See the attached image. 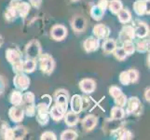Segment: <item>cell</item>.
<instances>
[{
    "instance_id": "38",
    "label": "cell",
    "mask_w": 150,
    "mask_h": 140,
    "mask_svg": "<svg viewBox=\"0 0 150 140\" xmlns=\"http://www.w3.org/2000/svg\"><path fill=\"white\" fill-rule=\"evenodd\" d=\"M120 82L122 85H125V86H128L131 84V80H130V76H129L128 71H122L120 73Z\"/></svg>"
},
{
    "instance_id": "11",
    "label": "cell",
    "mask_w": 150,
    "mask_h": 140,
    "mask_svg": "<svg viewBox=\"0 0 150 140\" xmlns=\"http://www.w3.org/2000/svg\"><path fill=\"white\" fill-rule=\"evenodd\" d=\"M150 0H136L133 3V10L138 16L149 15L150 13Z\"/></svg>"
},
{
    "instance_id": "13",
    "label": "cell",
    "mask_w": 150,
    "mask_h": 140,
    "mask_svg": "<svg viewBox=\"0 0 150 140\" xmlns=\"http://www.w3.org/2000/svg\"><path fill=\"white\" fill-rule=\"evenodd\" d=\"M92 33H93L94 37L97 38L98 39L105 40L109 38L111 31L107 25L103 24V23H99V24H96L93 27V29H92Z\"/></svg>"
},
{
    "instance_id": "34",
    "label": "cell",
    "mask_w": 150,
    "mask_h": 140,
    "mask_svg": "<svg viewBox=\"0 0 150 140\" xmlns=\"http://www.w3.org/2000/svg\"><path fill=\"white\" fill-rule=\"evenodd\" d=\"M17 15H18L17 10L15 9L13 7L8 6L6 9V11H5V19H6L9 23L13 22V21L16 20Z\"/></svg>"
},
{
    "instance_id": "10",
    "label": "cell",
    "mask_w": 150,
    "mask_h": 140,
    "mask_svg": "<svg viewBox=\"0 0 150 140\" xmlns=\"http://www.w3.org/2000/svg\"><path fill=\"white\" fill-rule=\"evenodd\" d=\"M9 6L13 7L16 9L18 15H20V16L23 18H25L27 16V14L29 13L30 9H31L30 4L23 1V0H11Z\"/></svg>"
},
{
    "instance_id": "37",
    "label": "cell",
    "mask_w": 150,
    "mask_h": 140,
    "mask_svg": "<svg viewBox=\"0 0 150 140\" xmlns=\"http://www.w3.org/2000/svg\"><path fill=\"white\" fill-rule=\"evenodd\" d=\"M113 55L115 56V58L117 59V60H118V61H123V60H125L126 59V57L128 56L127 54H126V53L124 51V50H123V48L122 47H120V48H117L114 50V51H113Z\"/></svg>"
},
{
    "instance_id": "14",
    "label": "cell",
    "mask_w": 150,
    "mask_h": 140,
    "mask_svg": "<svg viewBox=\"0 0 150 140\" xmlns=\"http://www.w3.org/2000/svg\"><path fill=\"white\" fill-rule=\"evenodd\" d=\"M50 36L56 41L64 40L67 36V29L63 24H55L50 30Z\"/></svg>"
},
{
    "instance_id": "25",
    "label": "cell",
    "mask_w": 150,
    "mask_h": 140,
    "mask_svg": "<svg viewBox=\"0 0 150 140\" xmlns=\"http://www.w3.org/2000/svg\"><path fill=\"white\" fill-rule=\"evenodd\" d=\"M64 116H65L64 117V122L67 126L73 127V126L76 125V123L79 122V115H77V113H76L74 111L65 112Z\"/></svg>"
},
{
    "instance_id": "40",
    "label": "cell",
    "mask_w": 150,
    "mask_h": 140,
    "mask_svg": "<svg viewBox=\"0 0 150 140\" xmlns=\"http://www.w3.org/2000/svg\"><path fill=\"white\" fill-rule=\"evenodd\" d=\"M40 139H42V140H56L57 136L53 132L47 131V132H44L42 134H41Z\"/></svg>"
},
{
    "instance_id": "27",
    "label": "cell",
    "mask_w": 150,
    "mask_h": 140,
    "mask_svg": "<svg viewBox=\"0 0 150 140\" xmlns=\"http://www.w3.org/2000/svg\"><path fill=\"white\" fill-rule=\"evenodd\" d=\"M35 67H37V63L34 59L27 58L23 62V72H25V73H32L35 70Z\"/></svg>"
},
{
    "instance_id": "2",
    "label": "cell",
    "mask_w": 150,
    "mask_h": 140,
    "mask_svg": "<svg viewBox=\"0 0 150 140\" xmlns=\"http://www.w3.org/2000/svg\"><path fill=\"white\" fill-rule=\"evenodd\" d=\"M24 114L28 117H34L35 115V95L31 92H26L23 95L22 105Z\"/></svg>"
},
{
    "instance_id": "45",
    "label": "cell",
    "mask_w": 150,
    "mask_h": 140,
    "mask_svg": "<svg viewBox=\"0 0 150 140\" xmlns=\"http://www.w3.org/2000/svg\"><path fill=\"white\" fill-rule=\"evenodd\" d=\"M41 2H42V0H30L31 5L35 8H39L41 5Z\"/></svg>"
},
{
    "instance_id": "41",
    "label": "cell",
    "mask_w": 150,
    "mask_h": 140,
    "mask_svg": "<svg viewBox=\"0 0 150 140\" xmlns=\"http://www.w3.org/2000/svg\"><path fill=\"white\" fill-rule=\"evenodd\" d=\"M128 73H129V76H130L131 83H135V82H137L139 79V73L137 70L130 69V70H128Z\"/></svg>"
},
{
    "instance_id": "8",
    "label": "cell",
    "mask_w": 150,
    "mask_h": 140,
    "mask_svg": "<svg viewBox=\"0 0 150 140\" xmlns=\"http://www.w3.org/2000/svg\"><path fill=\"white\" fill-rule=\"evenodd\" d=\"M13 84L21 92L26 91L30 86V79L27 75L23 74V72L16 73V76L13 79Z\"/></svg>"
},
{
    "instance_id": "21",
    "label": "cell",
    "mask_w": 150,
    "mask_h": 140,
    "mask_svg": "<svg viewBox=\"0 0 150 140\" xmlns=\"http://www.w3.org/2000/svg\"><path fill=\"white\" fill-rule=\"evenodd\" d=\"M97 118L94 115H88L82 120V127L85 129V131L89 132L93 130L97 125Z\"/></svg>"
},
{
    "instance_id": "4",
    "label": "cell",
    "mask_w": 150,
    "mask_h": 140,
    "mask_svg": "<svg viewBox=\"0 0 150 140\" xmlns=\"http://www.w3.org/2000/svg\"><path fill=\"white\" fill-rule=\"evenodd\" d=\"M50 104L39 103L35 106V113H37V121L40 125H46L50 121Z\"/></svg>"
},
{
    "instance_id": "5",
    "label": "cell",
    "mask_w": 150,
    "mask_h": 140,
    "mask_svg": "<svg viewBox=\"0 0 150 140\" xmlns=\"http://www.w3.org/2000/svg\"><path fill=\"white\" fill-rule=\"evenodd\" d=\"M109 0H99L97 5L92 6L91 9V16L95 21H101L108 8Z\"/></svg>"
},
{
    "instance_id": "15",
    "label": "cell",
    "mask_w": 150,
    "mask_h": 140,
    "mask_svg": "<svg viewBox=\"0 0 150 140\" xmlns=\"http://www.w3.org/2000/svg\"><path fill=\"white\" fill-rule=\"evenodd\" d=\"M71 26L75 32L81 33L86 29L87 21L83 16H81V15H76V16L73 17V19L71 21Z\"/></svg>"
},
{
    "instance_id": "35",
    "label": "cell",
    "mask_w": 150,
    "mask_h": 140,
    "mask_svg": "<svg viewBox=\"0 0 150 140\" xmlns=\"http://www.w3.org/2000/svg\"><path fill=\"white\" fill-rule=\"evenodd\" d=\"M77 137H79V134L73 130H65L61 134L62 140H74Z\"/></svg>"
},
{
    "instance_id": "42",
    "label": "cell",
    "mask_w": 150,
    "mask_h": 140,
    "mask_svg": "<svg viewBox=\"0 0 150 140\" xmlns=\"http://www.w3.org/2000/svg\"><path fill=\"white\" fill-rule=\"evenodd\" d=\"M109 93H110V95L113 98H116V97H117L120 95H121L122 92L120 90V88H118L117 86H111L109 88Z\"/></svg>"
},
{
    "instance_id": "23",
    "label": "cell",
    "mask_w": 150,
    "mask_h": 140,
    "mask_svg": "<svg viewBox=\"0 0 150 140\" xmlns=\"http://www.w3.org/2000/svg\"><path fill=\"white\" fill-rule=\"evenodd\" d=\"M82 96L79 95H75L72 96L70 105H71V109L76 113H80L82 111V101H81Z\"/></svg>"
},
{
    "instance_id": "46",
    "label": "cell",
    "mask_w": 150,
    "mask_h": 140,
    "mask_svg": "<svg viewBox=\"0 0 150 140\" xmlns=\"http://www.w3.org/2000/svg\"><path fill=\"white\" fill-rule=\"evenodd\" d=\"M144 99H146L147 102L150 101V89H149V87L146 88V91H144Z\"/></svg>"
},
{
    "instance_id": "28",
    "label": "cell",
    "mask_w": 150,
    "mask_h": 140,
    "mask_svg": "<svg viewBox=\"0 0 150 140\" xmlns=\"http://www.w3.org/2000/svg\"><path fill=\"white\" fill-rule=\"evenodd\" d=\"M9 101L13 106H21L22 105V101H23V93L19 90L13 91L11 93H10Z\"/></svg>"
},
{
    "instance_id": "6",
    "label": "cell",
    "mask_w": 150,
    "mask_h": 140,
    "mask_svg": "<svg viewBox=\"0 0 150 140\" xmlns=\"http://www.w3.org/2000/svg\"><path fill=\"white\" fill-rule=\"evenodd\" d=\"M25 56L28 59H38L39 55L41 54V45L39 41L37 39H34L26 45L25 47Z\"/></svg>"
},
{
    "instance_id": "1",
    "label": "cell",
    "mask_w": 150,
    "mask_h": 140,
    "mask_svg": "<svg viewBox=\"0 0 150 140\" xmlns=\"http://www.w3.org/2000/svg\"><path fill=\"white\" fill-rule=\"evenodd\" d=\"M6 58L12 65L15 73L23 72V59L22 54L17 49H8L6 50Z\"/></svg>"
},
{
    "instance_id": "16",
    "label": "cell",
    "mask_w": 150,
    "mask_h": 140,
    "mask_svg": "<svg viewBox=\"0 0 150 140\" xmlns=\"http://www.w3.org/2000/svg\"><path fill=\"white\" fill-rule=\"evenodd\" d=\"M100 47V39L95 37L87 38L83 43V48L86 53H94Z\"/></svg>"
},
{
    "instance_id": "39",
    "label": "cell",
    "mask_w": 150,
    "mask_h": 140,
    "mask_svg": "<svg viewBox=\"0 0 150 140\" xmlns=\"http://www.w3.org/2000/svg\"><path fill=\"white\" fill-rule=\"evenodd\" d=\"M114 100H115V103H116V105H117V106L123 107H125V105H126L127 97H126V95L122 92L121 95H120L117 97L114 98Z\"/></svg>"
},
{
    "instance_id": "33",
    "label": "cell",
    "mask_w": 150,
    "mask_h": 140,
    "mask_svg": "<svg viewBox=\"0 0 150 140\" xmlns=\"http://www.w3.org/2000/svg\"><path fill=\"white\" fill-rule=\"evenodd\" d=\"M117 15L118 21H120L121 23H128L132 20V14L126 9H122Z\"/></svg>"
},
{
    "instance_id": "18",
    "label": "cell",
    "mask_w": 150,
    "mask_h": 140,
    "mask_svg": "<svg viewBox=\"0 0 150 140\" xmlns=\"http://www.w3.org/2000/svg\"><path fill=\"white\" fill-rule=\"evenodd\" d=\"M79 88L85 93H91L96 89V83L92 79H83L79 82Z\"/></svg>"
},
{
    "instance_id": "29",
    "label": "cell",
    "mask_w": 150,
    "mask_h": 140,
    "mask_svg": "<svg viewBox=\"0 0 150 140\" xmlns=\"http://www.w3.org/2000/svg\"><path fill=\"white\" fill-rule=\"evenodd\" d=\"M113 14H117L123 9V4L120 0H111L108 3V8Z\"/></svg>"
},
{
    "instance_id": "26",
    "label": "cell",
    "mask_w": 150,
    "mask_h": 140,
    "mask_svg": "<svg viewBox=\"0 0 150 140\" xmlns=\"http://www.w3.org/2000/svg\"><path fill=\"white\" fill-rule=\"evenodd\" d=\"M116 48H117V42H116V40L113 38L105 39V41H103V43L102 45V49L103 50V53H105L107 54L112 53Z\"/></svg>"
},
{
    "instance_id": "30",
    "label": "cell",
    "mask_w": 150,
    "mask_h": 140,
    "mask_svg": "<svg viewBox=\"0 0 150 140\" xmlns=\"http://www.w3.org/2000/svg\"><path fill=\"white\" fill-rule=\"evenodd\" d=\"M125 116V110L123 109L121 107H114L111 108L110 111V117L112 119H116V120H122Z\"/></svg>"
},
{
    "instance_id": "17",
    "label": "cell",
    "mask_w": 150,
    "mask_h": 140,
    "mask_svg": "<svg viewBox=\"0 0 150 140\" xmlns=\"http://www.w3.org/2000/svg\"><path fill=\"white\" fill-rule=\"evenodd\" d=\"M8 116L10 120L14 122H20L23 120L24 117V111L22 106H13L10 107L8 111Z\"/></svg>"
},
{
    "instance_id": "31",
    "label": "cell",
    "mask_w": 150,
    "mask_h": 140,
    "mask_svg": "<svg viewBox=\"0 0 150 140\" xmlns=\"http://www.w3.org/2000/svg\"><path fill=\"white\" fill-rule=\"evenodd\" d=\"M135 50L139 53H146L149 50V39L140 38L135 45Z\"/></svg>"
},
{
    "instance_id": "47",
    "label": "cell",
    "mask_w": 150,
    "mask_h": 140,
    "mask_svg": "<svg viewBox=\"0 0 150 140\" xmlns=\"http://www.w3.org/2000/svg\"><path fill=\"white\" fill-rule=\"evenodd\" d=\"M3 43H4V39H3V38L1 37V36H0V47L3 45Z\"/></svg>"
},
{
    "instance_id": "24",
    "label": "cell",
    "mask_w": 150,
    "mask_h": 140,
    "mask_svg": "<svg viewBox=\"0 0 150 140\" xmlns=\"http://www.w3.org/2000/svg\"><path fill=\"white\" fill-rule=\"evenodd\" d=\"M111 134L115 136L117 139H120V140H129V139L132 138V134L129 130H127V129L123 128V127L118 128L117 130L113 132Z\"/></svg>"
},
{
    "instance_id": "3",
    "label": "cell",
    "mask_w": 150,
    "mask_h": 140,
    "mask_svg": "<svg viewBox=\"0 0 150 140\" xmlns=\"http://www.w3.org/2000/svg\"><path fill=\"white\" fill-rule=\"evenodd\" d=\"M38 59L39 62V68L44 74L50 75L52 73L55 67V62L52 56L48 53H41Z\"/></svg>"
},
{
    "instance_id": "22",
    "label": "cell",
    "mask_w": 150,
    "mask_h": 140,
    "mask_svg": "<svg viewBox=\"0 0 150 140\" xmlns=\"http://www.w3.org/2000/svg\"><path fill=\"white\" fill-rule=\"evenodd\" d=\"M65 112L66 111L64 109H63L61 107L54 105L52 107H51V109L50 110V117H51V119H52L53 121L59 122L64 117Z\"/></svg>"
},
{
    "instance_id": "49",
    "label": "cell",
    "mask_w": 150,
    "mask_h": 140,
    "mask_svg": "<svg viewBox=\"0 0 150 140\" xmlns=\"http://www.w3.org/2000/svg\"><path fill=\"white\" fill-rule=\"evenodd\" d=\"M72 1H74V2H75V1H77V0H72Z\"/></svg>"
},
{
    "instance_id": "36",
    "label": "cell",
    "mask_w": 150,
    "mask_h": 140,
    "mask_svg": "<svg viewBox=\"0 0 150 140\" xmlns=\"http://www.w3.org/2000/svg\"><path fill=\"white\" fill-rule=\"evenodd\" d=\"M122 44V48L127 55H132L134 53V51H135V45L133 44L132 41H125Z\"/></svg>"
},
{
    "instance_id": "9",
    "label": "cell",
    "mask_w": 150,
    "mask_h": 140,
    "mask_svg": "<svg viewBox=\"0 0 150 140\" xmlns=\"http://www.w3.org/2000/svg\"><path fill=\"white\" fill-rule=\"evenodd\" d=\"M126 113L127 114H138L141 113V107H142V104L141 101L138 97L136 96H132L131 98L127 99L126 102Z\"/></svg>"
},
{
    "instance_id": "20",
    "label": "cell",
    "mask_w": 150,
    "mask_h": 140,
    "mask_svg": "<svg viewBox=\"0 0 150 140\" xmlns=\"http://www.w3.org/2000/svg\"><path fill=\"white\" fill-rule=\"evenodd\" d=\"M120 120H116V119H107L105 126H103V129L106 133H110L112 134L113 132H115L116 130H117L118 128H120L123 126V123L121 122H120Z\"/></svg>"
},
{
    "instance_id": "7",
    "label": "cell",
    "mask_w": 150,
    "mask_h": 140,
    "mask_svg": "<svg viewBox=\"0 0 150 140\" xmlns=\"http://www.w3.org/2000/svg\"><path fill=\"white\" fill-rule=\"evenodd\" d=\"M53 98L55 100V105L61 107L63 109L67 111V107H68V99H69V95L68 92L64 89L57 90L54 92Z\"/></svg>"
},
{
    "instance_id": "44",
    "label": "cell",
    "mask_w": 150,
    "mask_h": 140,
    "mask_svg": "<svg viewBox=\"0 0 150 140\" xmlns=\"http://www.w3.org/2000/svg\"><path fill=\"white\" fill-rule=\"evenodd\" d=\"M5 87H6V84H5V80L3 77L0 76V95L5 92Z\"/></svg>"
},
{
    "instance_id": "43",
    "label": "cell",
    "mask_w": 150,
    "mask_h": 140,
    "mask_svg": "<svg viewBox=\"0 0 150 140\" xmlns=\"http://www.w3.org/2000/svg\"><path fill=\"white\" fill-rule=\"evenodd\" d=\"M81 101H82V110L83 109H86V108L89 107L90 105V100H89V98L84 96V97H82L81 98Z\"/></svg>"
},
{
    "instance_id": "32",
    "label": "cell",
    "mask_w": 150,
    "mask_h": 140,
    "mask_svg": "<svg viewBox=\"0 0 150 140\" xmlns=\"http://www.w3.org/2000/svg\"><path fill=\"white\" fill-rule=\"evenodd\" d=\"M27 131L23 126H17L15 128H12V136L15 140H20L24 138L25 134H26Z\"/></svg>"
},
{
    "instance_id": "12",
    "label": "cell",
    "mask_w": 150,
    "mask_h": 140,
    "mask_svg": "<svg viewBox=\"0 0 150 140\" xmlns=\"http://www.w3.org/2000/svg\"><path fill=\"white\" fill-rule=\"evenodd\" d=\"M135 38V33H134V26L130 24H125L121 28L120 35H118V39L121 43L125 41H132Z\"/></svg>"
},
{
    "instance_id": "48",
    "label": "cell",
    "mask_w": 150,
    "mask_h": 140,
    "mask_svg": "<svg viewBox=\"0 0 150 140\" xmlns=\"http://www.w3.org/2000/svg\"><path fill=\"white\" fill-rule=\"evenodd\" d=\"M147 65H148V67H149V55L147 56Z\"/></svg>"
},
{
    "instance_id": "19",
    "label": "cell",
    "mask_w": 150,
    "mask_h": 140,
    "mask_svg": "<svg viewBox=\"0 0 150 140\" xmlns=\"http://www.w3.org/2000/svg\"><path fill=\"white\" fill-rule=\"evenodd\" d=\"M134 33H135V37H137L138 38H146L149 34L148 25L144 22H138L135 27H134Z\"/></svg>"
}]
</instances>
